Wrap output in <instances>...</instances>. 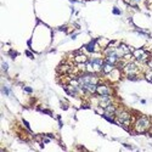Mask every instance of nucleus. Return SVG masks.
Instances as JSON below:
<instances>
[{"label": "nucleus", "mask_w": 152, "mask_h": 152, "mask_svg": "<svg viewBox=\"0 0 152 152\" xmlns=\"http://www.w3.org/2000/svg\"><path fill=\"white\" fill-rule=\"evenodd\" d=\"M96 93L100 95V96H108V95H111L110 88L107 86V85H104V84L97 85V88H96Z\"/></svg>", "instance_id": "obj_6"}, {"label": "nucleus", "mask_w": 152, "mask_h": 152, "mask_svg": "<svg viewBox=\"0 0 152 152\" xmlns=\"http://www.w3.org/2000/svg\"><path fill=\"white\" fill-rule=\"evenodd\" d=\"M3 68H4V71H8V65H6V62H3Z\"/></svg>", "instance_id": "obj_15"}, {"label": "nucleus", "mask_w": 152, "mask_h": 152, "mask_svg": "<svg viewBox=\"0 0 152 152\" xmlns=\"http://www.w3.org/2000/svg\"><path fill=\"white\" fill-rule=\"evenodd\" d=\"M110 105H111V97H110V95H108V96H101V97H100V106H101V107L106 108V107L110 106Z\"/></svg>", "instance_id": "obj_7"}, {"label": "nucleus", "mask_w": 152, "mask_h": 152, "mask_svg": "<svg viewBox=\"0 0 152 152\" xmlns=\"http://www.w3.org/2000/svg\"><path fill=\"white\" fill-rule=\"evenodd\" d=\"M113 14H116V15H121V11H119L117 8H113Z\"/></svg>", "instance_id": "obj_13"}, {"label": "nucleus", "mask_w": 152, "mask_h": 152, "mask_svg": "<svg viewBox=\"0 0 152 152\" xmlns=\"http://www.w3.org/2000/svg\"><path fill=\"white\" fill-rule=\"evenodd\" d=\"M145 77H146V79H147L149 82H151V83H152V71H151V72H147Z\"/></svg>", "instance_id": "obj_12"}, {"label": "nucleus", "mask_w": 152, "mask_h": 152, "mask_svg": "<svg viewBox=\"0 0 152 152\" xmlns=\"http://www.w3.org/2000/svg\"><path fill=\"white\" fill-rule=\"evenodd\" d=\"M3 90H4V93H5L6 95H9V94H10V90L8 89V88H5V86H4V88H3Z\"/></svg>", "instance_id": "obj_14"}, {"label": "nucleus", "mask_w": 152, "mask_h": 152, "mask_svg": "<svg viewBox=\"0 0 152 152\" xmlns=\"http://www.w3.org/2000/svg\"><path fill=\"white\" fill-rule=\"evenodd\" d=\"M23 123H24V125H26V126H27V128H29V124H28V123H27L26 121H23Z\"/></svg>", "instance_id": "obj_18"}, {"label": "nucleus", "mask_w": 152, "mask_h": 152, "mask_svg": "<svg viewBox=\"0 0 152 152\" xmlns=\"http://www.w3.org/2000/svg\"><path fill=\"white\" fill-rule=\"evenodd\" d=\"M112 71H113V65H110V63L105 62L104 63V67H102V72L105 74H110Z\"/></svg>", "instance_id": "obj_9"}, {"label": "nucleus", "mask_w": 152, "mask_h": 152, "mask_svg": "<svg viewBox=\"0 0 152 152\" xmlns=\"http://www.w3.org/2000/svg\"><path fill=\"white\" fill-rule=\"evenodd\" d=\"M133 56L137 60V61H140V62H145L147 59H149V54L145 51V50L142 49H139V50H135L134 54H133Z\"/></svg>", "instance_id": "obj_3"}, {"label": "nucleus", "mask_w": 152, "mask_h": 152, "mask_svg": "<svg viewBox=\"0 0 152 152\" xmlns=\"http://www.w3.org/2000/svg\"><path fill=\"white\" fill-rule=\"evenodd\" d=\"M124 71H125L126 74H128V77H130V75H136L137 67H136L135 63H128V65L124 67Z\"/></svg>", "instance_id": "obj_5"}, {"label": "nucleus", "mask_w": 152, "mask_h": 152, "mask_svg": "<svg viewBox=\"0 0 152 152\" xmlns=\"http://www.w3.org/2000/svg\"><path fill=\"white\" fill-rule=\"evenodd\" d=\"M85 66H86V71L89 73H97L100 71H102L104 62L100 59H93L89 62H86Z\"/></svg>", "instance_id": "obj_1"}, {"label": "nucleus", "mask_w": 152, "mask_h": 152, "mask_svg": "<svg viewBox=\"0 0 152 152\" xmlns=\"http://www.w3.org/2000/svg\"><path fill=\"white\" fill-rule=\"evenodd\" d=\"M75 62L78 63H86L88 62V57L85 55H78L77 57H75Z\"/></svg>", "instance_id": "obj_10"}, {"label": "nucleus", "mask_w": 152, "mask_h": 152, "mask_svg": "<svg viewBox=\"0 0 152 152\" xmlns=\"http://www.w3.org/2000/svg\"><path fill=\"white\" fill-rule=\"evenodd\" d=\"M11 56H12V57H15V56H16V53H15V51H11Z\"/></svg>", "instance_id": "obj_17"}, {"label": "nucleus", "mask_w": 152, "mask_h": 152, "mask_svg": "<svg viewBox=\"0 0 152 152\" xmlns=\"http://www.w3.org/2000/svg\"><path fill=\"white\" fill-rule=\"evenodd\" d=\"M85 48L88 49V51L94 53V50H95V41H91V43H89V44H88V45H86Z\"/></svg>", "instance_id": "obj_11"}, {"label": "nucleus", "mask_w": 152, "mask_h": 152, "mask_svg": "<svg viewBox=\"0 0 152 152\" xmlns=\"http://www.w3.org/2000/svg\"><path fill=\"white\" fill-rule=\"evenodd\" d=\"M129 122H130V115L128 112L123 111L121 113H118V123L119 124H122V125L125 126V125L129 124Z\"/></svg>", "instance_id": "obj_4"}, {"label": "nucleus", "mask_w": 152, "mask_h": 152, "mask_svg": "<svg viewBox=\"0 0 152 152\" xmlns=\"http://www.w3.org/2000/svg\"><path fill=\"white\" fill-rule=\"evenodd\" d=\"M24 90H26L27 93H32L33 90H32V88H24Z\"/></svg>", "instance_id": "obj_16"}, {"label": "nucleus", "mask_w": 152, "mask_h": 152, "mask_svg": "<svg viewBox=\"0 0 152 152\" xmlns=\"http://www.w3.org/2000/svg\"><path fill=\"white\" fill-rule=\"evenodd\" d=\"M118 56L117 55H108V56H106V62L107 63H110V65H113L115 66L116 63L118 62Z\"/></svg>", "instance_id": "obj_8"}, {"label": "nucleus", "mask_w": 152, "mask_h": 152, "mask_svg": "<svg viewBox=\"0 0 152 152\" xmlns=\"http://www.w3.org/2000/svg\"><path fill=\"white\" fill-rule=\"evenodd\" d=\"M150 128V119L146 118V117H141V118H139L137 119V122L135 124V129L137 131H145V130H147Z\"/></svg>", "instance_id": "obj_2"}]
</instances>
